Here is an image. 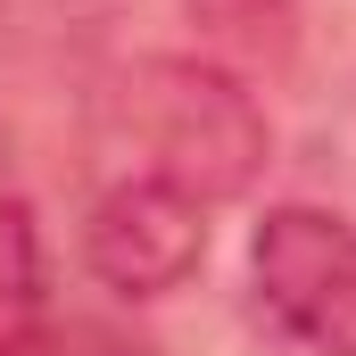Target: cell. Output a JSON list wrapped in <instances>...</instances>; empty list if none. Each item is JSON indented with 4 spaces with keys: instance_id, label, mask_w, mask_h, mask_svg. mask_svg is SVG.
Returning a JSON list of instances; mask_svg holds the SVG:
<instances>
[{
    "instance_id": "cell-3",
    "label": "cell",
    "mask_w": 356,
    "mask_h": 356,
    "mask_svg": "<svg viewBox=\"0 0 356 356\" xmlns=\"http://www.w3.org/2000/svg\"><path fill=\"white\" fill-rule=\"evenodd\" d=\"M83 266L116 298H166L207 266V199L158 175H116L91 199L83 224Z\"/></svg>"
},
{
    "instance_id": "cell-4",
    "label": "cell",
    "mask_w": 356,
    "mask_h": 356,
    "mask_svg": "<svg viewBox=\"0 0 356 356\" xmlns=\"http://www.w3.org/2000/svg\"><path fill=\"white\" fill-rule=\"evenodd\" d=\"M33 315H42V241L25 199L0 182V356L33 332Z\"/></svg>"
},
{
    "instance_id": "cell-2",
    "label": "cell",
    "mask_w": 356,
    "mask_h": 356,
    "mask_svg": "<svg viewBox=\"0 0 356 356\" xmlns=\"http://www.w3.org/2000/svg\"><path fill=\"white\" fill-rule=\"evenodd\" d=\"M266 315L315 356H356V224L332 207H273L249 232Z\"/></svg>"
},
{
    "instance_id": "cell-1",
    "label": "cell",
    "mask_w": 356,
    "mask_h": 356,
    "mask_svg": "<svg viewBox=\"0 0 356 356\" xmlns=\"http://www.w3.org/2000/svg\"><path fill=\"white\" fill-rule=\"evenodd\" d=\"M124 124H133V166L124 175L182 182L191 199H232L266 166V116L249 108V91L224 83L216 67H141L124 83Z\"/></svg>"
}]
</instances>
